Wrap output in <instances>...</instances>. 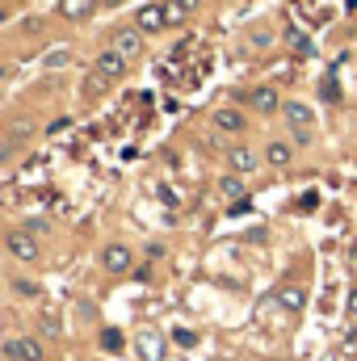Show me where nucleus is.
I'll return each mask as SVG.
<instances>
[{"instance_id":"22","label":"nucleus","mask_w":357,"mask_h":361,"mask_svg":"<svg viewBox=\"0 0 357 361\" xmlns=\"http://www.w3.org/2000/svg\"><path fill=\"white\" fill-rule=\"evenodd\" d=\"M105 85H109V80L92 72V80H89V85H85V92H89V97H97V92H105Z\"/></svg>"},{"instance_id":"10","label":"nucleus","mask_w":357,"mask_h":361,"mask_svg":"<svg viewBox=\"0 0 357 361\" xmlns=\"http://www.w3.org/2000/svg\"><path fill=\"white\" fill-rule=\"evenodd\" d=\"M92 8H97V0H59V13H63L68 21H85Z\"/></svg>"},{"instance_id":"1","label":"nucleus","mask_w":357,"mask_h":361,"mask_svg":"<svg viewBox=\"0 0 357 361\" xmlns=\"http://www.w3.org/2000/svg\"><path fill=\"white\" fill-rule=\"evenodd\" d=\"M282 114H286V122H290V130H294V143H307V139H311V122H315V114H311L303 101H286Z\"/></svg>"},{"instance_id":"25","label":"nucleus","mask_w":357,"mask_h":361,"mask_svg":"<svg viewBox=\"0 0 357 361\" xmlns=\"http://www.w3.org/2000/svg\"><path fill=\"white\" fill-rule=\"evenodd\" d=\"M143 349H147V357H156L160 353V341L156 336H143Z\"/></svg>"},{"instance_id":"8","label":"nucleus","mask_w":357,"mask_h":361,"mask_svg":"<svg viewBox=\"0 0 357 361\" xmlns=\"http://www.w3.org/2000/svg\"><path fill=\"white\" fill-rule=\"evenodd\" d=\"M214 126L227 130V135H240V130L248 126V118H244L240 109H214Z\"/></svg>"},{"instance_id":"24","label":"nucleus","mask_w":357,"mask_h":361,"mask_svg":"<svg viewBox=\"0 0 357 361\" xmlns=\"http://www.w3.org/2000/svg\"><path fill=\"white\" fill-rule=\"evenodd\" d=\"M59 63H68V51H51L47 55V68H59Z\"/></svg>"},{"instance_id":"14","label":"nucleus","mask_w":357,"mask_h":361,"mask_svg":"<svg viewBox=\"0 0 357 361\" xmlns=\"http://www.w3.org/2000/svg\"><path fill=\"white\" fill-rule=\"evenodd\" d=\"M290 156H294V147H290V143H269V152H265V160L273 164V169H286V164H290Z\"/></svg>"},{"instance_id":"15","label":"nucleus","mask_w":357,"mask_h":361,"mask_svg":"<svg viewBox=\"0 0 357 361\" xmlns=\"http://www.w3.org/2000/svg\"><path fill=\"white\" fill-rule=\"evenodd\" d=\"M219 189H223L227 197H236V202L244 197V180H240V173H227V177L219 180Z\"/></svg>"},{"instance_id":"3","label":"nucleus","mask_w":357,"mask_h":361,"mask_svg":"<svg viewBox=\"0 0 357 361\" xmlns=\"http://www.w3.org/2000/svg\"><path fill=\"white\" fill-rule=\"evenodd\" d=\"M101 269L126 273L131 269V248H122V244H105V248H101Z\"/></svg>"},{"instance_id":"17","label":"nucleus","mask_w":357,"mask_h":361,"mask_svg":"<svg viewBox=\"0 0 357 361\" xmlns=\"http://www.w3.org/2000/svg\"><path fill=\"white\" fill-rule=\"evenodd\" d=\"M324 101H341V85H337V72H328V76H324Z\"/></svg>"},{"instance_id":"21","label":"nucleus","mask_w":357,"mask_h":361,"mask_svg":"<svg viewBox=\"0 0 357 361\" xmlns=\"http://www.w3.org/2000/svg\"><path fill=\"white\" fill-rule=\"evenodd\" d=\"M42 328H47V332H59V315H55L51 307H42Z\"/></svg>"},{"instance_id":"13","label":"nucleus","mask_w":357,"mask_h":361,"mask_svg":"<svg viewBox=\"0 0 357 361\" xmlns=\"http://www.w3.org/2000/svg\"><path fill=\"white\" fill-rule=\"evenodd\" d=\"M227 160H231V169H236V173H240V177H244V173H253V169H257V156H253V152H248V147H231V156H227Z\"/></svg>"},{"instance_id":"28","label":"nucleus","mask_w":357,"mask_h":361,"mask_svg":"<svg viewBox=\"0 0 357 361\" xmlns=\"http://www.w3.org/2000/svg\"><path fill=\"white\" fill-rule=\"evenodd\" d=\"M349 311H353V315H357V290H353V294H349Z\"/></svg>"},{"instance_id":"7","label":"nucleus","mask_w":357,"mask_h":361,"mask_svg":"<svg viewBox=\"0 0 357 361\" xmlns=\"http://www.w3.org/2000/svg\"><path fill=\"white\" fill-rule=\"evenodd\" d=\"M169 25V17H164V4H143L139 8V30L143 34H152V30H164Z\"/></svg>"},{"instance_id":"11","label":"nucleus","mask_w":357,"mask_h":361,"mask_svg":"<svg viewBox=\"0 0 357 361\" xmlns=\"http://www.w3.org/2000/svg\"><path fill=\"white\" fill-rule=\"evenodd\" d=\"M277 302H282L286 311H303V307H307V294H303L298 286H282V290H277Z\"/></svg>"},{"instance_id":"9","label":"nucleus","mask_w":357,"mask_h":361,"mask_svg":"<svg viewBox=\"0 0 357 361\" xmlns=\"http://www.w3.org/2000/svg\"><path fill=\"white\" fill-rule=\"evenodd\" d=\"M248 101H253V109H261V114H273V109H282L277 92L269 89V85H261V89H253V92H248Z\"/></svg>"},{"instance_id":"4","label":"nucleus","mask_w":357,"mask_h":361,"mask_svg":"<svg viewBox=\"0 0 357 361\" xmlns=\"http://www.w3.org/2000/svg\"><path fill=\"white\" fill-rule=\"evenodd\" d=\"M97 76H105V80H122V76H126V59H122L118 51H101V55H97Z\"/></svg>"},{"instance_id":"16","label":"nucleus","mask_w":357,"mask_h":361,"mask_svg":"<svg viewBox=\"0 0 357 361\" xmlns=\"http://www.w3.org/2000/svg\"><path fill=\"white\" fill-rule=\"evenodd\" d=\"M101 345H105V353H122V332L118 328H105L101 332Z\"/></svg>"},{"instance_id":"5","label":"nucleus","mask_w":357,"mask_h":361,"mask_svg":"<svg viewBox=\"0 0 357 361\" xmlns=\"http://www.w3.org/2000/svg\"><path fill=\"white\" fill-rule=\"evenodd\" d=\"M8 252H13L17 261H38V244H34L30 231H13V235H8Z\"/></svg>"},{"instance_id":"20","label":"nucleus","mask_w":357,"mask_h":361,"mask_svg":"<svg viewBox=\"0 0 357 361\" xmlns=\"http://www.w3.org/2000/svg\"><path fill=\"white\" fill-rule=\"evenodd\" d=\"M17 294H21V298H38V286L25 281V277H17Z\"/></svg>"},{"instance_id":"23","label":"nucleus","mask_w":357,"mask_h":361,"mask_svg":"<svg viewBox=\"0 0 357 361\" xmlns=\"http://www.w3.org/2000/svg\"><path fill=\"white\" fill-rule=\"evenodd\" d=\"M315 206H320V193H315V189H311V193H303V197H298V210H315Z\"/></svg>"},{"instance_id":"6","label":"nucleus","mask_w":357,"mask_h":361,"mask_svg":"<svg viewBox=\"0 0 357 361\" xmlns=\"http://www.w3.org/2000/svg\"><path fill=\"white\" fill-rule=\"evenodd\" d=\"M139 47H143V38H139L135 30H118V34H114V42H109V51H118L122 59H135V55H139Z\"/></svg>"},{"instance_id":"19","label":"nucleus","mask_w":357,"mask_h":361,"mask_svg":"<svg viewBox=\"0 0 357 361\" xmlns=\"http://www.w3.org/2000/svg\"><path fill=\"white\" fill-rule=\"evenodd\" d=\"M164 17H169V25H181V21H185L189 13H185V8H177V4L169 0V4H164Z\"/></svg>"},{"instance_id":"18","label":"nucleus","mask_w":357,"mask_h":361,"mask_svg":"<svg viewBox=\"0 0 357 361\" xmlns=\"http://www.w3.org/2000/svg\"><path fill=\"white\" fill-rule=\"evenodd\" d=\"M173 345H177V349H193V345H198V336H193L189 328H173Z\"/></svg>"},{"instance_id":"26","label":"nucleus","mask_w":357,"mask_h":361,"mask_svg":"<svg viewBox=\"0 0 357 361\" xmlns=\"http://www.w3.org/2000/svg\"><path fill=\"white\" fill-rule=\"evenodd\" d=\"M227 214H248V197H240V202H231V210Z\"/></svg>"},{"instance_id":"2","label":"nucleus","mask_w":357,"mask_h":361,"mask_svg":"<svg viewBox=\"0 0 357 361\" xmlns=\"http://www.w3.org/2000/svg\"><path fill=\"white\" fill-rule=\"evenodd\" d=\"M4 357L8 361H42V345L34 336H8L4 341Z\"/></svg>"},{"instance_id":"12","label":"nucleus","mask_w":357,"mask_h":361,"mask_svg":"<svg viewBox=\"0 0 357 361\" xmlns=\"http://www.w3.org/2000/svg\"><path fill=\"white\" fill-rule=\"evenodd\" d=\"M286 47H290L294 55H303V59L311 55V38H307V34H303L298 25H290V30H286Z\"/></svg>"},{"instance_id":"27","label":"nucleus","mask_w":357,"mask_h":361,"mask_svg":"<svg viewBox=\"0 0 357 361\" xmlns=\"http://www.w3.org/2000/svg\"><path fill=\"white\" fill-rule=\"evenodd\" d=\"M173 4H177V8H185V13H193V8H198L202 0H173Z\"/></svg>"}]
</instances>
